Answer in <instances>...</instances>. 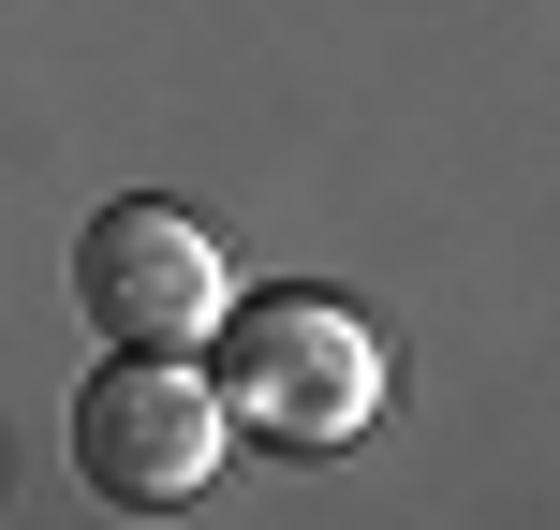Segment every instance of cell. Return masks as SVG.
Returning a JSON list of instances; mask_svg holds the SVG:
<instances>
[{"label": "cell", "instance_id": "cell-1", "mask_svg": "<svg viewBox=\"0 0 560 530\" xmlns=\"http://www.w3.org/2000/svg\"><path fill=\"white\" fill-rule=\"evenodd\" d=\"M222 384H236V427L266 457H339L369 413H384V354L339 295H266L222 325Z\"/></svg>", "mask_w": 560, "mask_h": 530}, {"label": "cell", "instance_id": "cell-2", "mask_svg": "<svg viewBox=\"0 0 560 530\" xmlns=\"http://www.w3.org/2000/svg\"><path fill=\"white\" fill-rule=\"evenodd\" d=\"M74 472L104 486V502H133V516H177L222 472V398H207L192 368H163V354H118L104 384L74 398Z\"/></svg>", "mask_w": 560, "mask_h": 530}, {"label": "cell", "instance_id": "cell-3", "mask_svg": "<svg viewBox=\"0 0 560 530\" xmlns=\"http://www.w3.org/2000/svg\"><path fill=\"white\" fill-rule=\"evenodd\" d=\"M74 309L118 354H177V339L222 325V251H207L192 207H104L74 236Z\"/></svg>", "mask_w": 560, "mask_h": 530}]
</instances>
